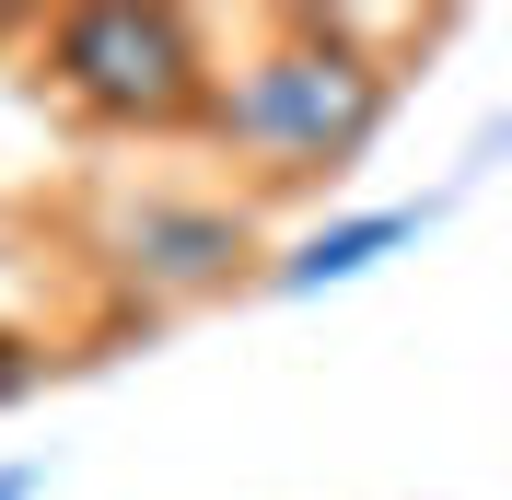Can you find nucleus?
I'll return each instance as SVG.
<instances>
[{"label":"nucleus","instance_id":"7ed1b4c3","mask_svg":"<svg viewBox=\"0 0 512 500\" xmlns=\"http://www.w3.org/2000/svg\"><path fill=\"white\" fill-rule=\"evenodd\" d=\"M94 268L117 280V303L187 314V303H222V291H256L268 233L233 187H105Z\"/></svg>","mask_w":512,"mask_h":500},{"label":"nucleus","instance_id":"f257e3e1","mask_svg":"<svg viewBox=\"0 0 512 500\" xmlns=\"http://www.w3.org/2000/svg\"><path fill=\"white\" fill-rule=\"evenodd\" d=\"M396 117V47L373 12H256V35L210 70L198 140L233 163V198L338 187Z\"/></svg>","mask_w":512,"mask_h":500},{"label":"nucleus","instance_id":"20e7f679","mask_svg":"<svg viewBox=\"0 0 512 500\" xmlns=\"http://www.w3.org/2000/svg\"><path fill=\"white\" fill-rule=\"evenodd\" d=\"M431 221H443L431 198H384V210L315 221L303 245H268V268H256V291H291V303H303V291H350V280H373V268H384L396 245H419Z\"/></svg>","mask_w":512,"mask_h":500},{"label":"nucleus","instance_id":"f03ea898","mask_svg":"<svg viewBox=\"0 0 512 500\" xmlns=\"http://www.w3.org/2000/svg\"><path fill=\"white\" fill-rule=\"evenodd\" d=\"M35 70L47 94L82 128H117V140H187L198 105H210V24L175 12V0H70L35 24Z\"/></svg>","mask_w":512,"mask_h":500},{"label":"nucleus","instance_id":"39448f33","mask_svg":"<svg viewBox=\"0 0 512 500\" xmlns=\"http://www.w3.org/2000/svg\"><path fill=\"white\" fill-rule=\"evenodd\" d=\"M47 373H59V349L35 338V326H0V407H24Z\"/></svg>","mask_w":512,"mask_h":500},{"label":"nucleus","instance_id":"423d86ee","mask_svg":"<svg viewBox=\"0 0 512 500\" xmlns=\"http://www.w3.org/2000/svg\"><path fill=\"white\" fill-rule=\"evenodd\" d=\"M35 489H47V466H35V454H24V466H0V500H35Z\"/></svg>","mask_w":512,"mask_h":500}]
</instances>
